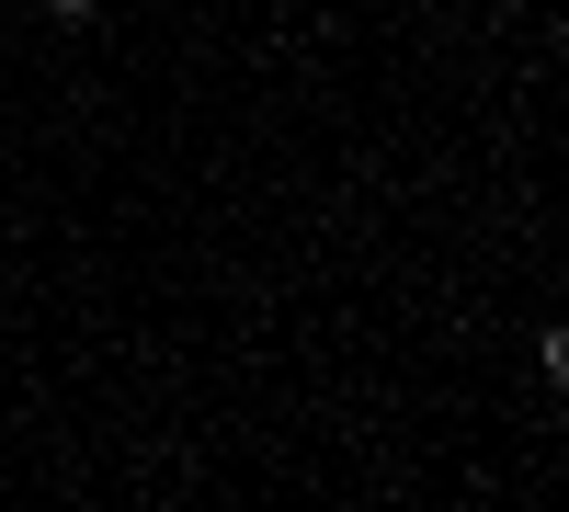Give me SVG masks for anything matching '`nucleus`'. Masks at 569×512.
I'll list each match as a JSON object with an SVG mask.
<instances>
[{
  "instance_id": "1",
  "label": "nucleus",
  "mask_w": 569,
  "mask_h": 512,
  "mask_svg": "<svg viewBox=\"0 0 569 512\" xmlns=\"http://www.w3.org/2000/svg\"><path fill=\"white\" fill-rule=\"evenodd\" d=\"M58 12H80V0H58Z\"/></svg>"
}]
</instances>
